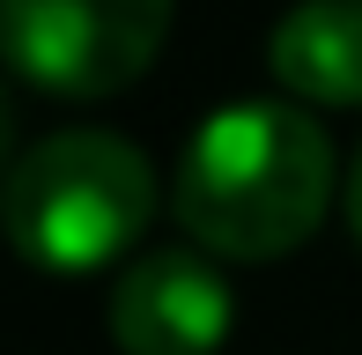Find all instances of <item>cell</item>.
<instances>
[{
	"mask_svg": "<svg viewBox=\"0 0 362 355\" xmlns=\"http://www.w3.org/2000/svg\"><path fill=\"white\" fill-rule=\"evenodd\" d=\"M333 141L303 104L281 96H237L185 141L170 178V215L207 260H281L310 245L333 207Z\"/></svg>",
	"mask_w": 362,
	"mask_h": 355,
	"instance_id": "obj_1",
	"label": "cell"
},
{
	"mask_svg": "<svg viewBox=\"0 0 362 355\" xmlns=\"http://www.w3.org/2000/svg\"><path fill=\"white\" fill-rule=\"evenodd\" d=\"M156 215V163L126 134L67 126L23 149L0 185V230L37 274H96Z\"/></svg>",
	"mask_w": 362,
	"mask_h": 355,
	"instance_id": "obj_2",
	"label": "cell"
},
{
	"mask_svg": "<svg viewBox=\"0 0 362 355\" xmlns=\"http://www.w3.org/2000/svg\"><path fill=\"white\" fill-rule=\"evenodd\" d=\"M177 0H0V59L30 89L111 96L156 67Z\"/></svg>",
	"mask_w": 362,
	"mask_h": 355,
	"instance_id": "obj_3",
	"label": "cell"
},
{
	"mask_svg": "<svg viewBox=\"0 0 362 355\" xmlns=\"http://www.w3.org/2000/svg\"><path fill=\"white\" fill-rule=\"evenodd\" d=\"M104 326L119 355H215L237 326V296L207 252H148L111 281Z\"/></svg>",
	"mask_w": 362,
	"mask_h": 355,
	"instance_id": "obj_4",
	"label": "cell"
},
{
	"mask_svg": "<svg viewBox=\"0 0 362 355\" xmlns=\"http://www.w3.org/2000/svg\"><path fill=\"white\" fill-rule=\"evenodd\" d=\"M267 67L303 104H362V0H296L267 37Z\"/></svg>",
	"mask_w": 362,
	"mask_h": 355,
	"instance_id": "obj_5",
	"label": "cell"
},
{
	"mask_svg": "<svg viewBox=\"0 0 362 355\" xmlns=\"http://www.w3.org/2000/svg\"><path fill=\"white\" fill-rule=\"evenodd\" d=\"M15 163H23V156H15V104H8V82H0V185H8Z\"/></svg>",
	"mask_w": 362,
	"mask_h": 355,
	"instance_id": "obj_6",
	"label": "cell"
},
{
	"mask_svg": "<svg viewBox=\"0 0 362 355\" xmlns=\"http://www.w3.org/2000/svg\"><path fill=\"white\" fill-rule=\"evenodd\" d=\"M348 230H355V245H362V149H355V163H348Z\"/></svg>",
	"mask_w": 362,
	"mask_h": 355,
	"instance_id": "obj_7",
	"label": "cell"
}]
</instances>
